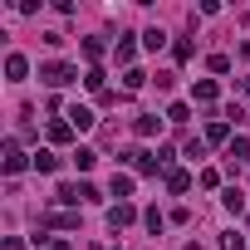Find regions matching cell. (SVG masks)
<instances>
[{"instance_id": "cell-1", "label": "cell", "mask_w": 250, "mask_h": 250, "mask_svg": "<svg viewBox=\"0 0 250 250\" xmlns=\"http://www.w3.org/2000/svg\"><path fill=\"white\" fill-rule=\"evenodd\" d=\"M40 79H44L49 88H64V83H74V79H79V69H74V64H64V59H49V64H40Z\"/></svg>"}, {"instance_id": "cell-2", "label": "cell", "mask_w": 250, "mask_h": 250, "mask_svg": "<svg viewBox=\"0 0 250 250\" xmlns=\"http://www.w3.org/2000/svg\"><path fill=\"white\" fill-rule=\"evenodd\" d=\"M226 162H230V172H235L240 162H250V138H235V143L226 147Z\"/></svg>"}, {"instance_id": "cell-3", "label": "cell", "mask_w": 250, "mask_h": 250, "mask_svg": "<svg viewBox=\"0 0 250 250\" xmlns=\"http://www.w3.org/2000/svg\"><path fill=\"white\" fill-rule=\"evenodd\" d=\"M133 216H138V211H133L128 201H118V206L108 211V226H113V230H118V226H133Z\"/></svg>"}, {"instance_id": "cell-4", "label": "cell", "mask_w": 250, "mask_h": 250, "mask_svg": "<svg viewBox=\"0 0 250 250\" xmlns=\"http://www.w3.org/2000/svg\"><path fill=\"white\" fill-rule=\"evenodd\" d=\"M5 74H10L15 83H20V79L30 74V59H25V54H5Z\"/></svg>"}, {"instance_id": "cell-5", "label": "cell", "mask_w": 250, "mask_h": 250, "mask_svg": "<svg viewBox=\"0 0 250 250\" xmlns=\"http://www.w3.org/2000/svg\"><path fill=\"white\" fill-rule=\"evenodd\" d=\"M5 172L15 177V172H25V152L15 147V143H5Z\"/></svg>"}, {"instance_id": "cell-6", "label": "cell", "mask_w": 250, "mask_h": 250, "mask_svg": "<svg viewBox=\"0 0 250 250\" xmlns=\"http://www.w3.org/2000/svg\"><path fill=\"white\" fill-rule=\"evenodd\" d=\"M133 128H138V138H152V133L162 128V118H157V113H143V118L133 123Z\"/></svg>"}, {"instance_id": "cell-7", "label": "cell", "mask_w": 250, "mask_h": 250, "mask_svg": "<svg viewBox=\"0 0 250 250\" xmlns=\"http://www.w3.org/2000/svg\"><path fill=\"white\" fill-rule=\"evenodd\" d=\"M69 128H93V113L79 103V108H69Z\"/></svg>"}, {"instance_id": "cell-8", "label": "cell", "mask_w": 250, "mask_h": 250, "mask_svg": "<svg viewBox=\"0 0 250 250\" xmlns=\"http://www.w3.org/2000/svg\"><path fill=\"white\" fill-rule=\"evenodd\" d=\"M191 98H196V103H216V83H211V79H201V83L191 88Z\"/></svg>"}, {"instance_id": "cell-9", "label": "cell", "mask_w": 250, "mask_h": 250, "mask_svg": "<svg viewBox=\"0 0 250 250\" xmlns=\"http://www.w3.org/2000/svg\"><path fill=\"white\" fill-rule=\"evenodd\" d=\"M167 187H172V191H177V196H182V191H187V187H191V177H187V172H182V167H172V172H167Z\"/></svg>"}, {"instance_id": "cell-10", "label": "cell", "mask_w": 250, "mask_h": 250, "mask_svg": "<svg viewBox=\"0 0 250 250\" xmlns=\"http://www.w3.org/2000/svg\"><path fill=\"white\" fill-rule=\"evenodd\" d=\"M113 196H133V177L128 172H113Z\"/></svg>"}, {"instance_id": "cell-11", "label": "cell", "mask_w": 250, "mask_h": 250, "mask_svg": "<svg viewBox=\"0 0 250 250\" xmlns=\"http://www.w3.org/2000/svg\"><path fill=\"white\" fill-rule=\"evenodd\" d=\"M49 226H59V230H79V216H74V211H59V216H49Z\"/></svg>"}, {"instance_id": "cell-12", "label": "cell", "mask_w": 250, "mask_h": 250, "mask_svg": "<svg viewBox=\"0 0 250 250\" xmlns=\"http://www.w3.org/2000/svg\"><path fill=\"white\" fill-rule=\"evenodd\" d=\"M54 167H59L54 152H35V172H54Z\"/></svg>"}, {"instance_id": "cell-13", "label": "cell", "mask_w": 250, "mask_h": 250, "mask_svg": "<svg viewBox=\"0 0 250 250\" xmlns=\"http://www.w3.org/2000/svg\"><path fill=\"white\" fill-rule=\"evenodd\" d=\"M221 201H226V211H235V216H240V211H245V196H240V191H235V187H230V191H226V196H221Z\"/></svg>"}, {"instance_id": "cell-14", "label": "cell", "mask_w": 250, "mask_h": 250, "mask_svg": "<svg viewBox=\"0 0 250 250\" xmlns=\"http://www.w3.org/2000/svg\"><path fill=\"white\" fill-rule=\"evenodd\" d=\"M143 83H147L143 69H128V74H123V88H143Z\"/></svg>"}, {"instance_id": "cell-15", "label": "cell", "mask_w": 250, "mask_h": 250, "mask_svg": "<svg viewBox=\"0 0 250 250\" xmlns=\"http://www.w3.org/2000/svg\"><path fill=\"white\" fill-rule=\"evenodd\" d=\"M226 133H230V128H226V123L216 118V123H211V128H206V143H226Z\"/></svg>"}, {"instance_id": "cell-16", "label": "cell", "mask_w": 250, "mask_h": 250, "mask_svg": "<svg viewBox=\"0 0 250 250\" xmlns=\"http://www.w3.org/2000/svg\"><path fill=\"white\" fill-rule=\"evenodd\" d=\"M221 250H245V235H235V230H226V235H221Z\"/></svg>"}, {"instance_id": "cell-17", "label": "cell", "mask_w": 250, "mask_h": 250, "mask_svg": "<svg viewBox=\"0 0 250 250\" xmlns=\"http://www.w3.org/2000/svg\"><path fill=\"white\" fill-rule=\"evenodd\" d=\"M49 138H54V143H69V138H74V128H69V123H54Z\"/></svg>"}, {"instance_id": "cell-18", "label": "cell", "mask_w": 250, "mask_h": 250, "mask_svg": "<svg viewBox=\"0 0 250 250\" xmlns=\"http://www.w3.org/2000/svg\"><path fill=\"white\" fill-rule=\"evenodd\" d=\"M143 44H147V49H162V44H167V35H162V30H147V35H143Z\"/></svg>"}, {"instance_id": "cell-19", "label": "cell", "mask_w": 250, "mask_h": 250, "mask_svg": "<svg viewBox=\"0 0 250 250\" xmlns=\"http://www.w3.org/2000/svg\"><path fill=\"white\" fill-rule=\"evenodd\" d=\"M83 83H88L93 93H103V69H88V74H83Z\"/></svg>"}, {"instance_id": "cell-20", "label": "cell", "mask_w": 250, "mask_h": 250, "mask_svg": "<svg viewBox=\"0 0 250 250\" xmlns=\"http://www.w3.org/2000/svg\"><path fill=\"white\" fill-rule=\"evenodd\" d=\"M167 118H172V123H187V118H191V108H187V103H172V108H167Z\"/></svg>"}, {"instance_id": "cell-21", "label": "cell", "mask_w": 250, "mask_h": 250, "mask_svg": "<svg viewBox=\"0 0 250 250\" xmlns=\"http://www.w3.org/2000/svg\"><path fill=\"white\" fill-rule=\"evenodd\" d=\"M74 162H79V172H88V167H93V162H98V157H93V152H88V147H79V152H74Z\"/></svg>"}, {"instance_id": "cell-22", "label": "cell", "mask_w": 250, "mask_h": 250, "mask_svg": "<svg viewBox=\"0 0 250 250\" xmlns=\"http://www.w3.org/2000/svg\"><path fill=\"white\" fill-rule=\"evenodd\" d=\"M133 54H138V49H133V40H123V44H118V64H133Z\"/></svg>"}, {"instance_id": "cell-23", "label": "cell", "mask_w": 250, "mask_h": 250, "mask_svg": "<svg viewBox=\"0 0 250 250\" xmlns=\"http://www.w3.org/2000/svg\"><path fill=\"white\" fill-rule=\"evenodd\" d=\"M5 250H25V240H15V235H10V240H5Z\"/></svg>"}, {"instance_id": "cell-24", "label": "cell", "mask_w": 250, "mask_h": 250, "mask_svg": "<svg viewBox=\"0 0 250 250\" xmlns=\"http://www.w3.org/2000/svg\"><path fill=\"white\" fill-rule=\"evenodd\" d=\"M245 98H250V79H245Z\"/></svg>"}]
</instances>
